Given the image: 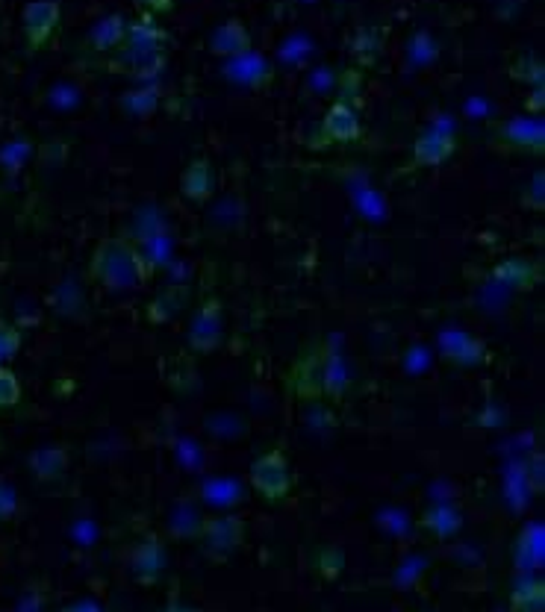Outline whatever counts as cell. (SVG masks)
I'll return each mask as SVG.
<instances>
[{
    "mask_svg": "<svg viewBox=\"0 0 545 612\" xmlns=\"http://www.w3.org/2000/svg\"><path fill=\"white\" fill-rule=\"evenodd\" d=\"M248 536V524L239 515H216V518H201L195 527V539L201 551L213 562H227Z\"/></svg>",
    "mask_w": 545,
    "mask_h": 612,
    "instance_id": "cell-3",
    "label": "cell"
},
{
    "mask_svg": "<svg viewBox=\"0 0 545 612\" xmlns=\"http://www.w3.org/2000/svg\"><path fill=\"white\" fill-rule=\"evenodd\" d=\"M342 565H345V557L336 548H327V551L319 554V574L327 577V580H336L342 574Z\"/></svg>",
    "mask_w": 545,
    "mask_h": 612,
    "instance_id": "cell-25",
    "label": "cell"
},
{
    "mask_svg": "<svg viewBox=\"0 0 545 612\" xmlns=\"http://www.w3.org/2000/svg\"><path fill=\"white\" fill-rule=\"evenodd\" d=\"M454 151H457L454 133L431 127L413 142V162L422 165V168H439L442 162H448L454 156Z\"/></svg>",
    "mask_w": 545,
    "mask_h": 612,
    "instance_id": "cell-13",
    "label": "cell"
},
{
    "mask_svg": "<svg viewBox=\"0 0 545 612\" xmlns=\"http://www.w3.org/2000/svg\"><path fill=\"white\" fill-rule=\"evenodd\" d=\"M68 465H71V454H68V448H62V445L39 448V451L30 454V471H33V477L42 480V483L59 480V477L68 471Z\"/></svg>",
    "mask_w": 545,
    "mask_h": 612,
    "instance_id": "cell-17",
    "label": "cell"
},
{
    "mask_svg": "<svg viewBox=\"0 0 545 612\" xmlns=\"http://www.w3.org/2000/svg\"><path fill=\"white\" fill-rule=\"evenodd\" d=\"M492 277H495L498 283L510 286V289L528 292V289H534V286L540 283L543 271H540L537 262H531V259H525V256H510V259H504V262H498V265L492 268Z\"/></svg>",
    "mask_w": 545,
    "mask_h": 612,
    "instance_id": "cell-16",
    "label": "cell"
},
{
    "mask_svg": "<svg viewBox=\"0 0 545 612\" xmlns=\"http://www.w3.org/2000/svg\"><path fill=\"white\" fill-rule=\"evenodd\" d=\"M286 386L301 401H319V398L342 401L351 386V374L342 354L333 345H316L313 351L295 359V365L289 368Z\"/></svg>",
    "mask_w": 545,
    "mask_h": 612,
    "instance_id": "cell-1",
    "label": "cell"
},
{
    "mask_svg": "<svg viewBox=\"0 0 545 612\" xmlns=\"http://www.w3.org/2000/svg\"><path fill=\"white\" fill-rule=\"evenodd\" d=\"M160 106V89L157 86H139L121 95V109L133 118H148Z\"/></svg>",
    "mask_w": 545,
    "mask_h": 612,
    "instance_id": "cell-20",
    "label": "cell"
},
{
    "mask_svg": "<svg viewBox=\"0 0 545 612\" xmlns=\"http://www.w3.org/2000/svg\"><path fill=\"white\" fill-rule=\"evenodd\" d=\"M439 348H442V357L454 362V365H484V362H490V348L478 336H469L463 330L442 333Z\"/></svg>",
    "mask_w": 545,
    "mask_h": 612,
    "instance_id": "cell-11",
    "label": "cell"
},
{
    "mask_svg": "<svg viewBox=\"0 0 545 612\" xmlns=\"http://www.w3.org/2000/svg\"><path fill=\"white\" fill-rule=\"evenodd\" d=\"M89 277L104 292H133L151 277V262L130 236H107L95 245Z\"/></svg>",
    "mask_w": 545,
    "mask_h": 612,
    "instance_id": "cell-2",
    "label": "cell"
},
{
    "mask_svg": "<svg viewBox=\"0 0 545 612\" xmlns=\"http://www.w3.org/2000/svg\"><path fill=\"white\" fill-rule=\"evenodd\" d=\"M59 18H62V6L59 0H30L24 6V36H27V45L33 51L45 48L51 42V36L56 33L59 27Z\"/></svg>",
    "mask_w": 545,
    "mask_h": 612,
    "instance_id": "cell-7",
    "label": "cell"
},
{
    "mask_svg": "<svg viewBox=\"0 0 545 612\" xmlns=\"http://www.w3.org/2000/svg\"><path fill=\"white\" fill-rule=\"evenodd\" d=\"M519 551L528 554L531 560H543V527H537V524L528 527L522 542H519Z\"/></svg>",
    "mask_w": 545,
    "mask_h": 612,
    "instance_id": "cell-26",
    "label": "cell"
},
{
    "mask_svg": "<svg viewBox=\"0 0 545 612\" xmlns=\"http://www.w3.org/2000/svg\"><path fill=\"white\" fill-rule=\"evenodd\" d=\"M543 62L537 56H522L513 62L510 68V77L519 80V83H531V86H543Z\"/></svg>",
    "mask_w": 545,
    "mask_h": 612,
    "instance_id": "cell-22",
    "label": "cell"
},
{
    "mask_svg": "<svg viewBox=\"0 0 545 612\" xmlns=\"http://www.w3.org/2000/svg\"><path fill=\"white\" fill-rule=\"evenodd\" d=\"M495 145L501 151L543 153L545 127L537 118H507L495 127Z\"/></svg>",
    "mask_w": 545,
    "mask_h": 612,
    "instance_id": "cell-6",
    "label": "cell"
},
{
    "mask_svg": "<svg viewBox=\"0 0 545 612\" xmlns=\"http://www.w3.org/2000/svg\"><path fill=\"white\" fill-rule=\"evenodd\" d=\"M21 404V380L12 368H0V409Z\"/></svg>",
    "mask_w": 545,
    "mask_h": 612,
    "instance_id": "cell-23",
    "label": "cell"
},
{
    "mask_svg": "<svg viewBox=\"0 0 545 612\" xmlns=\"http://www.w3.org/2000/svg\"><path fill=\"white\" fill-rule=\"evenodd\" d=\"M543 103H545V98H543V86H540V89L534 92V98L528 101V109H531V112H543Z\"/></svg>",
    "mask_w": 545,
    "mask_h": 612,
    "instance_id": "cell-30",
    "label": "cell"
},
{
    "mask_svg": "<svg viewBox=\"0 0 545 612\" xmlns=\"http://www.w3.org/2000/svg\"><path fill=\"white\" fill-rule=\"evenodd\" d=\"M124 33H127V21H124V15L112 12V15L101 18V21L92 27V33L86 36V45H89L95 53L118 51L121 42H124Z\"/></svg>",
    "mask_w": 545,
    "mask_h": 612,
    "instance_id": "cell-18",
    "label": "cell"
},
{
    "mask_svg": "<svg viewBox=\"0 0 545 612\" xmlns=\"http://www.w3.org/2000/svg\"><path fill=\"white\" fill-rule=\"evenodd\" d=\"M248 480L254 486V492L266 501V504H280L289 498L292 492V468H289V459L280 448H272L266 454L251 462L248 468Z\"/></svg>",
    "mask_w": 545,
    "mask_h": 612,
    "instance_id": "cell-4",
    "label": "cell"
},
{
    "mask_svg": "<svg viewBox=\"0 0 545 612\" xmlns=\"http://www.w3.org/2000/svg\"><path fill=\"white\" fill-rule=\"evenodd\" d=\"M224 342V304L218 298H207L198 306V312L192 315L189 324V348L198 357H210L216 354Z\"/></svg>",
    "mask_w": 545,
    "mask_h": 612,
    "instance_id": "cell-5",
    "label": "cell"
},
{
    "mask_svg": "<svg viewBox=\"0 0 545 612\" xmlns=\"http://www.w3.org/2000/svg\"><path fill=\"white\" fill-rule=\"evenodd\" d=\"M165 62H168V53L165 51H139V53H121L109 62V71L112 74H121V77H130L136 83H151L157 80L165 71Z\"/></svg>",
    "mask_w": 545,
    "mask_h": 612,
    "instance_id": "cell-9",
    "label": "cell"
},
{
    "mask_svg": "<svg viewBox=\"0 0 545 612\" xmlns=\"http://www.w3.org/2000/svg\"><path fill=\"white\" fill-rule=\"evenodd\" d=\"M419 524H422V530H428L436 539H451V536L463 527V515L454 510V507L436 504L431 510L422 512Z\"/></svg>",
    "mask_w": 545,
    "mask_h": 612,
    "instance_id": "cell-19",
    "label": "cell"
},
{
    "mask_svg": "<svg viewBox=\"0 0 545 612\" xmlns=\"http://www.w3.org/2000/svg\"><path fill=\"white\" fill-rule=\"evenodd\" d=\"M322 130H325L327 139H330V142H336V145H351V142H357V139H360V133H363L357 112H354V109H351V106H348L345 101H336L327 106L325 121H322Z\"/></svg>",
    "mask_w": 545,
    "mask_h": 612,
    "instance_id": "cell-15",
    "label": "cell"
},
{
    "mask_svg": "<svg viewBox=\"0 0 545 612\" xmlns=\"http://www.w3.org/2000/svg\"><path fill=\"white\" fill-rule=\"evenodd\" d=\"M254 51V39L251 30L239 21V18H227L221 21L213 36H210V53H216L221 59H239L245 53Z\"/></svg>",
    "mask_w": 545,
    "mask_h": 612,
    "instance_id": "cell-10",
    "label": "cell"
},
{
    "mask_svg": "<svg viewBox=\"0 0 545 612\" xmlns=\"http://www.w3.org/2000/svg\"><path fill=\"white\" fill-rule=\"evenodd\" d=\"M513 612H543L545 610V583L543 580H522L510 595Z\"/></svg>",
    "mask_w": 545,
    "mask_h": 612,
    "instance_id": "cell-21",
    "label": "cell"
},
{
    "mask_svg": "<svg viewBox=\"0 0 545 612\" xmlns=\"http://www.w3.org/2000/svg\"><path fill=\"white\" fill-rule=\"evenodd\" d=\"M148 12H171L174 9V0H142Z\"/></svg>",
    "mask_w": 545,
    "mask_h": 612,
    "instance_id": "cell-29",
    "label": "cell"
},
{
    "mask_svg": "<svg viewBox=\"0 0 545 612\" xmlns=\"http://www.w3.org/2000/svg\"><path fill=\"white\" fill-rule=\"evenodd\" d=\"M168 45V33L154 21V12H142L133 24H127L124 42H121V53H139V51H165Z\"/></svg>",
    "mask_w": 545,
    "mask_h": 612,
    "instance_id": "cell-12",
    "label": "cell"
},
{
    "mask_svg": "<svg viewBox=\"0 0 545 612\" xmlns=\"http://www.w3.org/2000/svg\"><path fill=\"white\" fill-rule=\"evenodd\" d=\"M163 612H201V610H195V607H183V604H168Z\"/></svg>",
    "mask_w": 545,
    "mask_h": 612,
    "instance_id": "cell-31",
    "label": "cell"
},
{
    "mask_svg": "<svg viewBox=\"0 0 545 612\" xmlns=\"http://www.w3.org/2000/svg\"><path fill=\"white\" fill-rule=\"evenodd\" d=\"M21 330L15 327V324H9V321H3L0 318V362H9V359L18 357V351H21Z\"/></svg>",
    "mask_w": 545,
    "mask_h": 612,
    "instance_id": "cell-24",
    "label": "cell"
},
{
    "mask_svg": "<svg viewBox=\"0 0 545 612\" xmlns=\"http://www.w3.org/2000/svg\"><path fill=\"white\" fill-rule=\"evenodd\" d=\"M130 571L133 580L142 586H157L165 574V545L157 533H148L130 554Z\"/></svg>",
    "mask_w": 545,
    "mask_h": 612,
    "instance_id": "cell-8",
    "label": "cell"
},
{
    "mask_svg": "<svg viewBox=\"0 0 545 612\" xmlns=\"http://www.w3.org/2000/svg\"><path fill=\"white\" fill-rule=\"evenodd\" d=\"M216 192V174L210 159L198 156L186 165V171L180 174V195L192 204H207Z\"/></svg>",
    "mask_w": 545,
    "mask_h": 612,
    "instance_id": "cell-14",
    "label": "cell"
},
{
    "mask_svg": "<svg viewBox=\"0 0 545 612\" xmlns=\"http://www.w3.org/2000/svg\"><path fill=\"white\" fill-rule=\"evenodd\" d=\"M18 510V498H15V489L0 483V521H6L12 512Z\"/></svg>",
    "mask_w": 545,
    "mask_h": 612,
    "instance_id": "cell-27",
    "label": "cell"
},
{
    "mask_svg": "<svg viewBox=\"0 0 545 612\" xmlns=\"http://www.w3.org/2000/svg\"><path fill=\"white\" fill-rule=\"evenodd\" d=\"M59 612H104V610H101V604H95V601H77V604H71V607H62Z\"/></svg>",
    "mask_w": 545,
    "mask_h": 612,
    "instance_id": "cell-28",
    "label": "cell"
}]
</instances>
